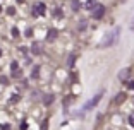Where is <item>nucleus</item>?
Returning a JSON list of instances; mask_svg holds the SVG:
<instances>
[{"mask_svg":"<svg viewBox=\"0 0 134 130\" xmlns=\"http://www.w3.org/2000/svg\"><path fill=\"white\" fill-rule=\"evenodd\" d=\"M119 34H120V29L115 28L112 33H108V34L105 36V40L100 43V46H102V48H108V46H112V45H115L117 40H119Z\"/></svg>","mask_w":134,"mask_h":130,"instance_id":"1","label":"nucleus"},{"mask_svg":"<svg viewBox=\"0 0 134 130\" xmlns=\"http://www.w3.org/2000/svg\"><path fill=\"white\" fill-rule=\"evenodd\" d=\"M102 98H103V91H100V92H96V94H95V98H91L90 101H88L86 104H84V110H86V111L93 110V108H95L96 104L100 103V99H102Z\"/></svg>","mask_w":134,"mask_h":130,"instance_id":"2","label":"nucleus"},{"mask_svg":"<svg viewBox=\"0 0 134 130\" xmlns=\"http://www.w3.org/2000/svg\"><path fill=\"white\" fill-rule=\"evenodd\" d=\"M91 16H93V19H102L105 16V7L102 4H96L95 7L91 9Z\"/></svg>","mask_w":134,"mask_h":130,"instance_id":"3","label":"nucleus"},{"mask_svg":"<svg viewBox=\"0 0 134 130\" xmlns=\"http://www.w3.org/2000/svg\"><path fill=\"white\" fill-rule=\"evenodd\" d=\"M45 12H47V5H45L43 2H38V4L35 5V14L36 16H45Z\"/></svg>","mask_w":134,"mask_h":130,"instance_id":"4","label":"nucleus"},{"mask_svg":"<svg viewBox=\"0 0 134 130\" xmlns=\"http://www.w3.org/2000/svg\"><path fill=\"white\" fill-rule=\"evenodd\" d=\"M129 75H131V69H122V70L119 72V79L126 82V81L129 79Z\"/></svg>","mask_w":134,"mask_h":130,"instance_id":"5","label":"nucleus"},{"mask_svg":"<svg viewBox=\"0 0 134 130\" xmlns=\"http://www.w3.org/2000/svg\"><path fill=\"white\" fill-rule=\"evenodd\" d=\"M31 51L35 53V55H40V53H41V45L40 43H33L31 45Z\"/></svg>","mask_w":134,"mask_h":130,"instance_id":"6","label":"nucleus"},{"mask_svg":"<svg viewBox=\"0 0 134 130\" xmlns=\"http://www.w3.org/2000/svg\"><path fill=\"white\" fill-rule=\"evenodd\" d=\"M124 99H126V92H120V94H117V96H115L114 103H115V104H120V103H122Z\"/></svg>","mask_w":134,"mask_h":130,"instance_id":"7","label":"nucleus"},{"mask_svg":"<svg viewBox=\"0 0 134 130\" xmlns=\"http://www.w3.org/2000/svg\"><path fill=\"white\" fill-rule=\"evenodd\" d=\"M55 38H57V31H55V29H50V31H48L47 40H48V41H53Z\"/></svg>","mask_w":134,"mask_h":130,"instance_id":"8","label":"nucleus"},{"mask_svg":"<svg viewBox=\"0 0 134 130\" xmlns=\"http://www.w3.org/2000/svg\"><path fill=\"white\" fill-rule=\"evenodd\" d=\"M84 5H86V9H88V10H91V9H93V7H95V2H93V0H84Z\"/></svg>","mask_w":134,"mask_h":130,"instance_id":"9","label":"nucleus"},{"mask_svg":"<svg viewBox=\"0 0 134 130\" xmlns=\"http://www.w3.org/2000/svg\"><path fill=\"white\" fill-rule=\"evenodd\" d=\"M38 74H40V65H35V69H33V74H31V77H33V79H38Z\"/></svg>","mask_w":134,"mask_h":130,"instance_id":"10","label":"nucleus"},{"mask_svg":"<svg viewBox=\"0 0 134 130\" xmlns=\"http://www.w3.org/2000/svg\"><path fill=\"white\" fill-rule=\"evenodd\" d=\"M72 9H74V10H77V9H79V0H72Z\"/></svg>","mask_w":134,"mask_h":130,"instance_id":"11","label":"nucleus"},{"mask_svg":"<svg viewBox=\"0 0 134 130\" xmlns=\"http://www.w3.org/2000/svg\"><path fill=\"white\" fill-rule=\"evenodd\" d=\"M74 58H76L74 55H71V57H69V62H67V65H69V67H72V63H74Z\"/></svg>","mask_w":134,"mask_h":130,"instance_id":"12","label":"nucleus"},{"mask_svg":"<svg viewBox=\"0 0 134 130\" xmlns=\"http://www.w3.org/2000/svg\"><path fill=\"white\" fill-rule=\"evenodd\" d=\"M53 14H55V17H62V9H55Z\"/></svg>","mask_w":134,"mask_h":130,"instance_id":"13","label":"nucleus"},{"mask_svg":"<svg viewBox=\"0 0 134 130\" xmlns=\"http://www.w3.org/2000/svg\"><path fill=\"white\" fill-rule=\"evenodd\" d=\"M127 87H129V89H134V81H129V82H127Z\"/></svg>","mask_w":134,"mask_h":130,"instance_id":"14","label":"nucleus"},{"mask_svg":"<svg viewBox=\"0 0 134 130\" xmlns=\"http://www.w3.org/2000/svg\"><path fill=\"white\" fill-rule=\"evenodd\" d=\"M10 67H12V70H16V69H17V63H16V62H12V63H10Z\"/></svg>","mask_w":134,"mask_h":130,"instance_id":"15","label":"nucleus"},{"mask_svg":"<svg viewBox=\"0 0 134 130\" xmlns=\"http://www.w3.org/2000/svg\"><path fill=\"white\" fill-rule=\"evenodd\" d=\"M129 123H131V125L134 127V115H132V116H131V118H129Z\"/></svg>","mask_w":134,"mask_h":130,"instance_id":"16","label":"nucleus"},{"mask_svg":"<svg viewBox=\"0 0 134 130\" xmlns=\"http://www.w3.org/2000/svg\"><path fill=\"white\" fill-rule=\"evenodd\" d=\"M131 29L134 31V19H132V22H131Z\"/></svg>","mask_w":134,"mask_h":130,"instance_id":"17","label":"nucleus"}]
</instances>
